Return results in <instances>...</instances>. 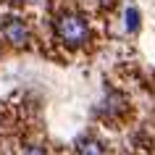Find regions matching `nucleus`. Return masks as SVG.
<instances>
[{
	"label": "nucleus",
	"instance_id": "nucleus-1",
	"mask_svg": "<svg viewBox=\"0 0 155 155\" xmlns=\"http://www.w3.org/2000/svg\"><path fill=\"white\" fill-rule=\"evenodd\" d=\"M55 32H58V37H61L66 45H82V42L87 40L90 29H87V21H84L82 16H76V13H66V16L58 18Z\"/></svg>",
	"mask_w": 155,
	"mask_h": 155
},
{
	"label": "nucleus",
	"instance_id": "nucleus-3",
	"mask_svg": "<svg viewBox=\"0 0 155 155\" xmlns=\"http://www.w3.org/2000/svg\"><path fill=\"white\" fill-rule=\"evenodd\" d=\"M76 155H103V145L92 137H82L76 142Z\"/></svg>",
	"mask_w": 155,
	"mask_h": 155
},
{
	"label": "nucleus",
	"instance_id": "nucleus-2",
	"mask_svg": "<svg viewBox=\"0 0 155 155\" xmlns=\"http://www.w3.org/2000/svg\"><path fill=\"white\" fill-rule=\"evenodd\" d=\"M3 37L21 48V45L29 42V29H26V24L21 21V18H8V21L3 24Z\"/></svg>",
	"mask_w": 155,
	"mask_h": 155
},
{
	"label": "nucleus",
	"instance_id": "nucleus-5",
	"mask_svg": "<svg viewBox=\"0 0 155 155\" xmlns=\"http://www.w3.org/2000/svg\"><path fill=\"white\" fill-rule=\"evenodd\" d=\"M24 155H45V150H42L40 145H29V147L24 150Z\"/></svg>",
	"mask_w": 155,
	"mask_h": 155
},
{
	"label": "nucleus",
	"instance_id": "nucleus-4",
	"mask_svg": "<svg viewBox=\"0 0 155 155\" xmlns=\"http://www.w3.org/2000/svg\"><path fill=\"white\" fill-rule=\"evenodd\" d=\"M137 24H139L137 8H129V11H126V29H129V32H134V29H137Z\"/></svg>",
	"mask_w": 155,
	"mask_h": 155
}]
</instances>
